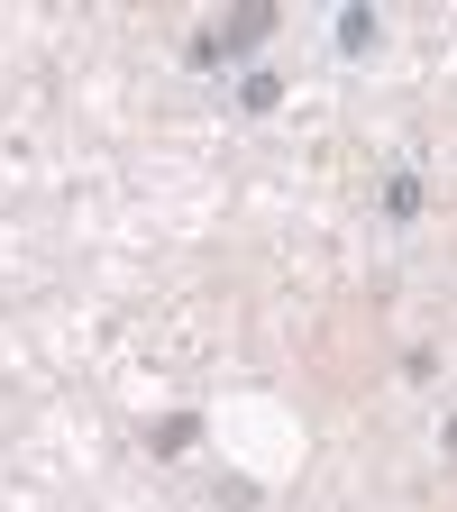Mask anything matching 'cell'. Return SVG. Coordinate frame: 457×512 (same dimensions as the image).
I'll list each match as a JSON object with an SVG mask.
<instances>
[{
    "instance_id": "1",
    "label": "cell",
    "mask_w": 457,
    "mask_h": 512,
    "mask_svg": "<svg viewBox=\"0 0 457 512\" xmlns=\"http://www.w3.org/2000/svg\"><path fill=\"white\" fill-rule=\"evenodd\" d=\"M339 46L366 55V46H375V10H348V19H339Z\"/></svg>"
},
{
    "instance_id": "2",
    "label": "cell",
    "mask_w": 457,
    "mask_h": 512,
    "mask_svg": "<svg viewBox=\"0 0 457 512\" xmlns=\"http://www.w3.org/2000/svg\"><path fill=\"white\" fill-rule=\"evenodd\" d=\"M384 211H394V220H412V211H421V183H412V174H394V192H384Z\"/></svg>"
}]
</instances>
